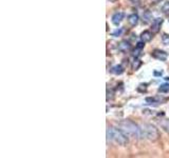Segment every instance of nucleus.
<instances>
[{
    "mask_svg": "<svg viewBox=\"0 0 169 158\" xmlns=\"http://www.w3.org/2000/svg\"><path fill=\"white\" fill-rule=\"evenodd\" d=\"M128 135L121 129L115 128H108L107 129V139L108 141H114L119 145H126L128 143Z\"/></svg>",
    "mask_w": 169,
    "mask_h": 158,
    "instance_id": "nucleus-1",
    "label": "nucleus"
},
{
    "mask_svg": "<svg viewBox=\"0 0 169 158\" xmlns=\"http://www.w3.org/2000/svg\"><path fill=\"white\" fill-rule=\"evenodd\" d=\"M119 129L124 131L128 136L133 138H141V129L140 126L135 124L131 120H123L119 123Z\"/></svg>",
    "mask_w": 169,
    "mask_h": 158,
    "instance_id": "nucleus-2",
    "label": "nucleus"
},
{
    "mask_svg": "<svg viewBox=\"0 0 169 158\" xmlns=\"http://www.w3.org/2000/svg\"><path fill=\"white\" fill-rule=\"evenodd\" d=\"M141 129V138L150 140V141H156L158 139L160 134L156 126L149 123H144L140 126Z\"/></svg>",
    "mask_w": 169,
    "mask_h": 158,
    "instance_id": "nucleus-3",
    "label": "nucleus"
},
{
    "mask_svg": "<svg viewBox=\"0 0 169 158\" xmlns=\"http://www.w3.org/2000/svg\"><path fill=\"white\" fill-rule=\"evenodd\" d=\"M151 55H152L153 58H156V59H158V60H161V61H165L167 59V57H168L167 53L164 52V51H161V50L153 51V52L151 53Z\"/></svg>",
    "mask_w": 169,
    "mask_h": 158,
    "instance_id": "nucleus-4",
    "label": "nucleus"
},
{
    "mask_svg": "<svg viewBox=\"0 0 169 158\" xmlns=\"http://www.w3.org/2000/svg\"><path fill=\"white\" fill-rule=\"evenodd\" d=\"M163 23V19L162 18H156L152 21V23H151V31L152 33H158L161 29V25Z\"/></svg>",
    "mask_w": 169,
    "mask_h": 158,
    "instance_id": "nucleus-5",
    "label": "nucleus"
},
{
    "mask_svg": "<svg viewBox=\"0 0 169 158\" xmlns=\"http://www.w3.org/2000/svg\"><path fill=\"white\" fill-rule=\"evenodd\" d=\"M124 16H125L124 13H121V12L114 14V15L112 16V22H113V24L119 25L121 21H123V19H124Z\"/></svg>",
    "mask_w": 169,
    "mask_h": 158,
    "instance_id": "nucleus-6",
    "label": "nucleus"
},
{
    "mask_svg": "<svg viewBox=\"0 0 169 158\" xmlns=\"http://www.w3.org/2000/svg\"><path fill=\"white\" fill-rule=\"evenodd\" d=\"M152 33H151L150 31H144L141 34V40H142L143 42H148L150 41L151 39H152Z\"/></svg>",
    "mask_w": 169,
    "mask_h": 158,
    "instance_id": "nucleus-7",
    "label": "nucleus"
},
{
    "mask_svg": "<svg viewBox=\"0 0 169 158\" xmlns=\"http://www.w3.org/2000/svg\"><path fill=\"white\" fill-rule=\"evenodd\" d=\"M130 47H131V44L127 40H123L119 44V50L121 51V52H127L128 50H130Z\"/></svg>",
    "mask_w": 169,
    "mask_h": 158,
    "instance_id": "nucleus-8",
    "label": "nucleus"
},
{
    "mask_svg": "<svg viewBox=\"0 0 169 158\" xmlns=\"http://www.w3.org/2000/svg\"><path fill=\"white\" fill-rule=\"evenodd\" d=\"M128 21H129V23L131 24L132 26H135L138 22V16L136 14H132L128 17Z\"/></svg>",
    "mask_w": 169,
    "mask_h": 158,
    "instance_id": "nucleus-9",
    "label": "nucleus"
},
{
    "mask_svg": "<svg viewBox=\"0 0 169 158\" xmlns=\"http://www.w3.org/2000/svg\"><path fill=\"white\" fill-rule=\"evenodd\" d=\"M112 73L115 74V75H121V74L124 73V68L121 66H115L112 68Z\"/></svg>",
    "mask_w": 169,
    "mask_h": 158,
    "instance_id": "nucleus-10",
    "label": "nucleus"
},
{
    "mask_svg": "<svg viewBox=\"0 0 169 158\" xmlns=\"http://www.w3.org/2000/svg\"><path fill=\"white\" fill-rule=\"evenodd\" d=\"M158 92L160 93H168L169 92V83H164L158 87Z\"/></svg>",
    "mask_w": 169,
    "mask_h": 158,
    "instance_id": "nucleus-11",
    "label": "nucleus"
},
{
    "mask_svg": "<svg viewBox=\"0 0 169 158\" xmlns=\"http://www.w3.org/2000/svg\"><path fill=\"white\" fill-rule=\"evenodd\" d=\"M151 18H152V17H151V14L149 13V12H145V13L143 14V21H144L145 23H148V22L151 20Z\"/></svg>",
    "mask_w": 169,
    "mask_h": 158,
    "instance_id": "nucleus-12",
    "label": "nucleus"
},
{
    "mask_svg": "<svg viewBox=\"0 0 169 158\" xmlns=\"http://www.w3.org/2000/svg\"><path fill=\"white\" fill-rule=\"evenodd\" d=\"M142 66V61L138 60V59H136V60H134V62H133V64H132V68L134 70V71H136L137 68H140V66Z\"/></svg>",
    "mask_w": 169,
    "mask_h": 158,
    "instance_id": "nucleus-13",
    "label": "nucleus"
},
{
    "mask_svg": "<svg viewBox=\"0 0 169 158\" xmlns=\"http://www.w3.org/2000/svg\"><path fill=\"white\" fill-rule=\"evenodd\" d=\"M162 42H163L165 45H169V35L168 34H164L162 36Z\"/></svg>",
    "mask_w": 169,
    "mask_h": 158,
    "instance_id": "nucleus-14",
    "label": "nucleus"
},
{
    "mask_svg": "<svg viewBox=\"0 0 169 158\" xmlns=\"http://www.w3.org/2000/svg\"><path fill=\"white\" fill-rule=\"evenodd\" d=\"M162 126H163V129L165 131L169 133V119H166V120L164 121L163 123H162Z\"/></svg>",
    "mask_w": 169,
    "mask_h": 158,
    "instance_id": "nucleus-15",
    "label": "nucleus"
},
{
    "mask_svg": "<svg viewBox=\"0 0 169 158\" xmlns=\"http://www.w3.org/2000/svg\"><path fill=\"white\" fill-rule=\"evenodd\" d=\"M168 11H169V2H165L163 6H162V12L166 13V12H168Z\"/></svg>",
    "mask_w": 169,
    "mask_h": 158,
    "instance_id": "nucleus-16",
    "label": "nucleus"
},
{
    "mask_svg": "<svg viewBox=\"0 0 169 158\" xmlns=\"http://www.w3.org/2000/svg\"><path fill=\"white\" fill-rule=\"evenodd\" d=\"M121 32H123V30H121V29L116 30L115 32H113V33H112V35H113V36H119V35L121 34Z\"/></svg>",
    "mask_w": 169,
    "mask_h": 158,
    "instance_id": "nucleus-17",
    "label": "nucleus"
},
{
    "mask_svg": "<svg viewBox=\"0 0 169 158\" xmlns=\"http://www.w3.org/2000/svg\"><path fill=\"white\" fill-rule=\"evenodd\" d=\"M131 1H137V0H131Z\"/></svg>",
    "mask_w": 169,
    "mask_h": 158,
    "instance_id": "nucleus-18",
    "label": "nucleus"
},
{
    "mask_svg": "<svg viewBox=\"0 0 169 158\" xmlns=\"http://www.w3.org/2000/svg\"><path fill=\"white\" fill-rule=\"evenodd\" d=\"M168 21H169V17H168Z\"/></svg>",
    "mask_w": 169,
    "mask_h": 158,
    "instance_id": "nucleus-19",
    "label": "nucleus"
}]
</instances>
